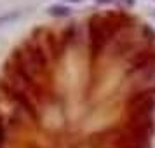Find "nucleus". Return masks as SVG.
<instances>
[{
    "label": "nucleus",
    "instance_id": "nucleus-1",
    "mask_svg": "<svg viewBox=\"0 0 155 148\" xmlns=\"http://www.w3.org/2000/svg\"><path fill=\"white\" fill-rule=\"evenodd\" d=\"M126 14H105L92 16L87 25V42H89V58L91 61L98 59L105 52L106 45L112 42L124 26Z\"/></svg>",
    "mask_w": 155,
    "mask_h": 148
},
{
    "label": "nucleus",
    "instance_id": "nucleus-2",
    "mask_svg": "<svg viewBox=\"0 0 155 148\" xmlns=\"http://www.w3.org/2000/svg\"><path fill=\"white\" fill-rule=\"evenodd\" d=\"M0 91L5 94L7 99H11L12 103H16V105L19 106V110H21L26 117H30L33 122L38 120V108H37L33 98H31L26 91H23L21 87H18L16 84H12V82L7 80L5 77L0 80Z\"/></svg>",
    "mask_w": 155,
    "mask_h": 148
},
{
    "label": "nucleus",
    "instance_id": "nucleus-3",
    "mask_svg": "<svg viewBox=\"0 0 155 148\" xmlns=\"http://www.w3.org/2000/svg\"><path fill=\"white\" fill-rule=\"evenodd\" d=\"M18 49H19V54H21L25 64H26L35 75L49 70L47 49L42 47L37 40H26V42L23 44L21 47H18Z\"/></svg>",
    "mask_w": 155,
    "mask_h": 148
},
{
    "label": "nucleus",
    "instance_id": "nucleus-4",
    "mask_svg": "<svg viewBox=\"0 0 155 148\" xmlns=\"http://www.w3.org/2000/svg\"><path fill=\"white\" fill-rule=\"evenodd\" d=\"M155 66V51L153 49H143L134 52V56L129 61V70L127 73H136V71L147 70Z\"/></svg>",
    "mask_w": 155,
    "mask_h": 148
},
{
    "label": "nucleus",
    "instance_id": "nucleus-5",
    "mask_svg": "<svg viewBox=\"0 0 155 148\" xmlns=\"http://www.w3.org/2000/svg\"><path fill=\"white\" fill-rule=\"evenodd\" d=\"M77 38H78V26H77V23H71V25H68L64 28L61 40L64 44H68V45H75L77 44Z\"/></svg>",
    "mask_w": 155,
    "mask_h": 148
},
{
    "label": "nucleus",
    "instance_id": "nucleus-6",
    "mask_svg": "<svg viewBox=\"0 0 155 148\" xmlns=\"http://www.w3.org/2000/svg\"><path fill=\"white\" fill-rule=\"evenodd\" d=\"M49 14L54 18H68L71 14V9L66 5H52L49 7Z\"/></svg>",
    "mask_w": 155,
    "mask_h": 148
},
{
    "label": "nucleus",
    "instance_id": "nucleus-7",
    "mask_svg": "<svg viewBox=\"0 0 155 148\" xmlns=\"http://www.w3.org/2000/svg\"><path fill=\"white\" fill-rule=\"evenodd\" d=\"M143 35H145V38H148V40H152V42H153V40H155V30L150 28L148 25H143Z\"/></svg>",
    "mask_w": 155,
    "mask_h": 148
},
{
    "label": "nucleus",
    "instance_id": "nucleus-8",
    "mask_svg": "<svg viewBox=\"0 0 155 148\" xmlns=\"http://www.w3.org/2000/svg\"><path fill=\"white\" fill-rule=\"evenodd\" d=\"M4 143H5V126H4V122L0 120V148H2Z\"/></svg>",
    "mask_w": 155,
    "mask_h": 148
},
{
    "label": "nucleus",
    "instance_id": "nucleus-9",
    "mask_svg": "<svg viewBox=\"0 0 155 148\" xmlns=\"http://www.w3.org/2000/svg\"><path fill=\"white\" fill-rule=\"evenodd\" d=\"M98 4H110V2H113V0H96Z\"/></svg>",
    "mask_w": 155,
    "mask_h": 148
},
{
    "label": "nucleus",
    "instance_id": "nucleus-10",
    "mask_svg": "<svg viewBox=\"0 0 155 148\" xmlns=\"http://www.w3.org/2000/svg\"><path fill=\"white\" fill-rule=\"evenodd\" d=\"M66 2H73L75 4V2H80V0H66Z\"/></svg>",
    "mask_w": 155,
    "mask_h": 148
}]
</instances>
